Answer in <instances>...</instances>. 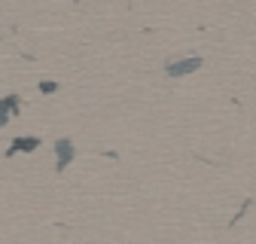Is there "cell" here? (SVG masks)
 Here are the masks:
<instances>
[{
  "label": "cell",
  "mask_w": 256,
  "mask_h": 244,
  "mask_svg": "<svg viewBox=\"0 0 256 244\" xmlns=\"http://www.w3.org/2000/svg\"><path fill=\"white\" fill-rule=\"evenodd\" d=\"M10 113H18V98L16 95H10L6 101H0V126L10 119Z\"/></svg>",
  "instance_id": "3957f363"
},
{
  "label": "cell",
  "mask_w": 256,
  "mask_h": 244,
  "mask_svg": "<svg viewBox=\"0 0 256 244\" xmlns=\"http://www.w3.org/2000/svg\"><path fill=\"white\" fill-rule=\"evenodd\" d=\"M198 68H202V58H183V61H171L165 70H168V76H186Z\"/></svg>",
  "instance_id": "6da1fadb"
},
{
  "label": "cell",
  "mask_w": 256,
  "mask_h": 244,
  "mask_svg": "<svg viewBox=\"0 0 256 244\" xmlns=\"http://www.w3.org/2000/svg\"><path fill=\"white\" fill-rule=\"evenodd\" d=\"M55 150H58V162H55V171H64V168H68V162L74 159V144H70L68 138H61V140L55 144Z\"/></svg>",
  "instance_id": "7a4b0ae2"
},
{
  "label": "cell",
  "mask_w": 256,
  "mask_h": 244,
  "mask_svg": "<svg viewBox=\"0 0 256 244\" xmlns=\"http://www.w3.org/2000/svg\"><path fill=\"white\" fill-rule=\"evenodd\" d=\"M40 146V140L37 138H24V140H12V146H10V156L12 152H18V150H37Z\"/></svg>",
  "instance_id": "277c9868"
}]
</instances>
